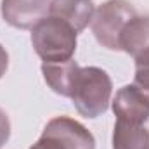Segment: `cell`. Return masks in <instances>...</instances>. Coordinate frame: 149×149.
Returning a JSON list of instances; mask_svg holds the SVG:
<instances>
[{
	"mask_svg": "<svg viewBox=\"0 0 149 149\" xmlns=\"http://www.w3.org/2000/svg\"><path fill=\"white\" fill-rule=\"evenodd\" d=\"M135 59V76L134 85L149 99V49L139 54Z\"/></svg>",
	"mask_w": 149,
	"mask_h": 149,
	"instance_id": "obj_11",
	"label": "cell"
},
{
	"mask_svg": "<svg viewBox=\"0 0 149 149\" xmlns=\"http://www.w3.org/2000/svg\"><path fill=\"white\" fill-rule=\"evenodd\" d=\"M9 137H10V121H9L7 113L0 109V149L9 141Z\"/></svg>",
	"mask_w": 149,
	"mask_h": 149,
	"instance_id": "obj_12",
	"label": "cell"
},
{
	"mask_svg": "<svg viewBox=\"0 0 149 149\" xmlns=\"http://www.w3.org/2000/svg\"><path fill=\"white\" fill-rule=\"evenodd\" d=\"M113 83L109 74L101 68H80L71 85L70 99L76 111L85 118H97L108 109Z\"/></svg>",
	"mask_w": 149,
	"mask_h": 149,
	"instance_id": "obj_1",
	"label": "cell"
},
{
	"mask_svg": "<svg viewBox=\"0 0 149 149\" xmlns=\"http://www.w3.org/2000/svg\"><path fill=\"white\" fill-rule=\"evenodd\" d=\"M52 0H2V17L7 24L19 30H33L47 17Z\"/></svg>",
	"mask_w": 149,
	"mask_h": 149,
	"instance_id": "obj_4",
	"label": "cell"
},
{
	"mask_svg": "<svg viewBox=\"0 0 149 149\" xmlns=\"http://www.w3.org/2000/svg\"><path fill=\"white\" fill-rule=\"evenodd\" d=\"M113 149H149V132L142 125L118 120L113 132Z\"/></svg>",
	"mask_w": 149,
	"mask_h": 149,
	"instance_id": "obj_10",
	"label": "cell"
},
{
	"mask_svg": "<svg viewBox=\"0 0 149 149\" xmlns=\"http://www.w3.org/2000/svg\"><path fill=\"white\" fill-rule=\"evenodd\" d=\"M134 16H137L135 9L127 0L104 2L95 9L90 21L95 40L109 50H120V35Z\"/></svg>",
	"mask_w": 149,
	"mask_h": 149,
	"instance_id": "obj_3",
	"label": "cell"
},
{
	"mask_svg": "<svg viewBox=\"0 0 149 149\" xmlns=\"http://www.w3.org/2000/svg\"><path fill=\"white\" fill-rule=\"evenodd\" d=\"M42 135L59 141L64 146V149H95L94 135L81 123H78L70 116L52 118L47 123Z\"/></svg>",
	"mask_w": 149,
	"mask_h": 149,
	"instance_id": "obj_5",
	"label": "cell"
},
{
	"mask_svg": "<svg viewBox=\"0 0 149 149\" xmlns=\"http://www.w3.org/2000/svg\"><path fill=\"white\" fill-rule=\"evenodd\" d=\"M30 149H64V146H63L59 141L52 139V137L42 135V137H40V139H38V141Z\"/></svg>",
	"mask_w": 149,
	"mask_h": 149,
	"instance_id": "obj_13",
	"label": "cell"
},
{
	"mask_svg": "<svg viewBox=\"0 0 149 149\" xmlns=\"http://www.w3.org/2000/svg\"><path fill=\"white\" fill-rule=\"evenodd\" d=\"M7 66H9V56H7L5 49L0 45V78L5 74V71H7Z\"/></svg>",
	"mask_w": 149,
	"mask_h": 149,
	"instance_id": "obj_14",
	"label": "cell"
},
{
	"mask_svg": "<svg viewBox=\"0 0 149 149\" xmlns=\"http://www.w3.org/2000/svg\"><path fill=\"white\" fill-rule=\"evenodd\" d=\"M95 12L92 0H52L49 14L71 24L76 33L83 31Z\"/></svg>",
	"mask_w": 149,
	"mask_h": 149,
	"instance_id": "obj_7",
	"label": "cell"
},
{
	"mask_svg": "<svg viewBox=\"0 0 149 149\" xmlns=\"http://www.w3.org/2000/svg\"><path fill=\"white\" fill-rule=\"evenodd\" d=\"M31 43L43 63H66L76 50V31L66 21L47 16L31 30Z\"/></svg>",
	"mask_w": 149,
	"mask_h": 149,
	"instance_id": "obj_2",
	"label": "cell"
},
{
	"mask_svg": "<svg viewBox=\"0 0 149 149\" xmlns=\"http://www.w3.org/2000/svg\"><path fill=\"white\" fill-rule=\"evenodd\" d=\"M149 49V17L134 16L120 35V50L137 57Z\"/></svg>",
	"mask_w": 149,
	"mask_h": 149,
	"instance_id": "obj_8",
	"label": "cell"
},
{
	"mask_svg": "<svg viewBox=\"0 0 149 149\" xmlns=\"http://www.w3.org/2000/svg\"><path fill=\"white\" fill-rule=\"evenodd\" d=\"M80 66L73 59L66 63H43L42 66V73H43L47 85L56 94H61L64 97H70L71 94V85H73V80Z\"/></svg>",
	"mask_w": 149,
	"mask_h": 149,
	"instance_id": "obj_9",
	"label": "cell"
},
{
	"mask_svg": "<svg viewBox=\"0 0 149 149\" xmlns=\"http://www.w3.org/2000/svg\"><path fill=\"white\" fill-rule=\"evenodd\" d=\"M113 111L120 121L142 125L149 120V99L135 85H125L113 99Z\"/></svg>",
	"mask_w": 149,
	"mask_h": 149,
	"instance_id": "obj_6",
	"label": "cell"
}]
</instances>
